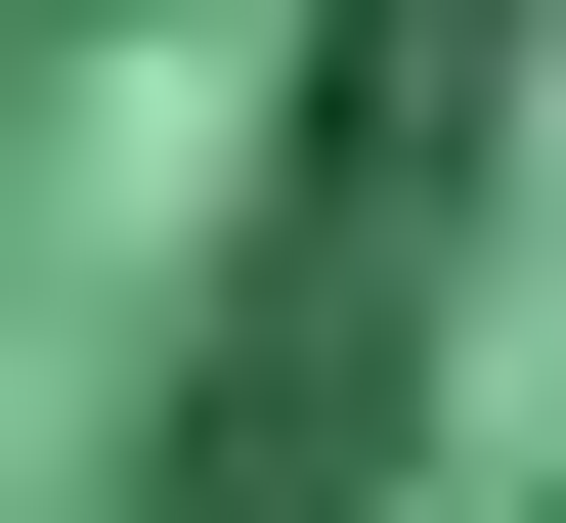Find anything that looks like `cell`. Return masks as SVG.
Instances as JSON below:
<instances>
[{"mask_svg":"<svg viewBox=\"0 0 566 523\" xmlns=\"http://www.w3.org/2000/svg\"><path fill=\"white\" fill-rule=\"evenodd\" d=\"M218 523H566V0H392L349 44Z\"/></svg>","mask_w":566,"mask_h":523,"instance_id":"1","label":"cell"}]
</instances>
